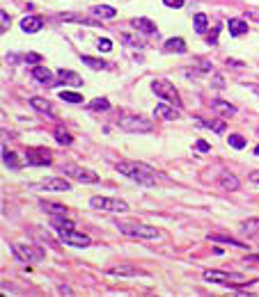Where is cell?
Listing matches in <instances>:
<instances>
[{
    "label": "cell",
    "mask_w": 259,
    "mask_h": 297,
    "mask_svg": "<svg viewBox=\"0 0 259 297\" xmlns=\"http://www.w3.org/2000/svg\"><path fill=\"white\" fill-rule=\"evenodd\" d=\"M60 240L67 242V245H74V247H88L90 242H92L88 236L76 233L74 228H60Z\"/></svg>",
    "instance_id": "9"
},
{
    "label": "cell",
    "mask_w": 259,
    "mask_h": 297,
    "mask_svg": "<svg viewBox=\"0 0 259 297\" xmlns=\"http://www.w3.org/2000/svg\"><path fill=\"white\" fill-rule=\"evenodd\" d=\"M39 187H42V190H51V192H67L71 185L65 181V178H46Z\"/></svg>",
    "instance_id": "14"
},
{
    "label": "cell",
    "mask_w": 259,
    "mask_h": 297,
    "mask_svg": "<svg viewBox=\"0 0 259 297\" xmlns=\"http://www.w3.org/2000/svg\"><path fill=\"white\" fill-rule=\"evenodd\" d=\"M227 25H229V35L232 37H243L245 32H248V23H245L243 18H229Z\"/></svg>",
    "instance_id": "17"
},
{
    "label": "cell",
    "mask_w": 259,
    "mask_h": 297,
    "mask_svg": "<svg viewBox=\"0 0 259 297\" xmlns=\"http://www.w3.org/2000/svg\"><path fill=\"white\" fill-rule=\"evenodd\" d=\"M12 249H14L16 258L23 260V263H37V260H42V256H44V251L39 249V247L25 245V242H16Z\"/></svg>",
    "instance_id": "8"
},
{
    "label": "cell",
    "mask_w": 259,
    "mask_h": 297,
    "mask_svg": "<svg viewBox=\"0 0 259 297\" xmlns=\"http://www.w3.org/2000/svg\"><path fill=\"white\" fill-rule=\"evenodd\" d=\"M213 108H220V112H225V114H234L236 112L234 105L225 103V101H213Z\"/></svg>",
    "instance_id": "34"
},
{
    "label": "cell",
    "mask_w": 259,
    "mask_h": 297,
    "mask_svg": "<svg viewBox=\"0 0 259 297\" xmlns=\"http://www.w3.org/2000/svg\"><path fill=\"white\" fill-rule=\"evenodd\" d=\"M62 21H74V23H88V25H101L99 18H85V16H78V14H62Z\"/></svg>",
    "instance_id": "21"
},
{
    "label": "cell",
    "mask_w": 259,
    "mask_h": 297,
    "mask_svg": "<svg viewBox=\"0 0 259 297\" xmlns=\"http://www.w3.org/2000/svg\"><path fill=\"white\" fill-rule=\"evenodd\" d=\"M216 35H218V27H213L211 37H207V41H209V44H216Z\"/></svg>",
    "instance_id": "42"
},
{
    "label": "cell",
    "mask_w": 259,
    "mask_h": 297,
    "mask_svg": "<svg viewBox=\"0 0 259 297\" xmlns=\"http://www.w3.org/2000/svg\"><path fill=\"white\" fill-rule=\"evenodd\" d=\"M60 98L67 103H83V94H74V91H60Z\"/></svg>",
    "instance_id": "31"
},
{
    "label": "cell",
    "mask_w": 259,
    "mask_h": 297,
    "mask_svg": "<svg viewBox=\"0 0 259 297\" xmlns=\"http://www.w3.org/2000/svg\"><path fill=\"white\" fill-rule=\"evenodd\" d=\"M115 226L120 228V233L129 238H140V240H158L163 236L156 226H147L140 222H115Z\"/></svg>",
    "instance_id": "2"
},
{
    "label": "cell",
    "mask_w": 259,
    "mask_h": 297,
    "mask_svg": "<svg viewBox=\"0 0 259 297\" xmlns=\"http://www.w3.org/2000/svg\"><path fill=\"white\" fill-rule=\"evenodd\" d=\"M44 27V21L39 16H25L23 21H21V30L28 32V35H33V32H39Z\"/></svg>",
    "instance_id": "16"
},
{
    "label": "cell",
    "mask_w": 259,
    "mask_h": 297,
    "mask_svg": "<svg viewBox=\"0 0 259 297\" xmlns=\"http://www.w3.org/2000/svg\"><path fill=\"white\" fill-rule=\"evenodd\" d=\"M131 25L135 27V30H140L142 35H158V27L154 25L149 18H142V16H138V18H133L131 21Z\"/></svg>",
    "instance_id": "13"
},
{
    "label": "cell",
    "mask_w": 259,
    "mask_h": 297,
    "mask_svg": "<svg viewBox=\"0 0 259 297\" xmlns=\"http://www.w3.org/2000/svg\"><path fill=\"white\" fill-rule=\"evenodd\" d=\"M257 133H259V130H257Z\"/></svg>",
    "instance_id": "46"
},
{
    "label": "cell",
    "mask_w": 259,
    "mask_h": 297,
    "mask_svg": "<svg viewBox=\"0 0 259 297\" xmlns=\"http://www.w3.org/2000/svg\"><path fill=\"white\" fill-rule=\"evenodd\" d=\"M62 172H65L67 176L80 181V183H88V185H92V183L99 181L97 172H92V169H88V167H80V164H62Z\"/></svg>",
    "instance_id": "7"
},
{
    "label": "cell",
    "mask_w": 259,
    "mask_h": 297,
    "mask_svg": "<svg viewBox=\"0 0 259 297\" xmlns=\"http://www.w3.org/2000/svg\"><path fill=\"white\" fill-rule=\"evenodd\" d=\"M211 238L213 242H227V245H234V247H245L243 242H239V240H234V238H225V236H216V233H213V236H209Z\"/></svg>",
    "instance_id": "32"
},
{
    "label": "cell",
    "mask_w": 259,
    "mask_h": 297,
    "mask_svg": "<svg viewBox=\"0 0 259 297\" xmlns=\"http://www.w3.org/2000/svg\"><path fill=\"white\" fill-rule=\"evenodd\" d=\"M163 5H165V7L179 9V7H184V0H163Z\"/></svg>",
    "instance_id": "40"
},
{
    "label": "cell",
    "mask_w": 259,
    "mask_h": 297,
    "mask_svg": "<svg viewBox=\"0 0 259 297\" xmlns=\"http://www.w3.org/2000/svg\"><path fill=\"white\" fill-rule=\"evenodd\" d=\"M108 274H117V277H135V274H140V270L131 268V265H120V268L110 270Z\"/></svg>",
    "instance_id": "26"
},
{
    "label": "cell",
    "mask_w": 259,
    "mask_h": 297,
    "mask_svg": "<svg viewBox=\"0 0 259 297\" xmlns=\"http://www.w3.org/2000/svg\"><path fill=\"white\" fill-rule=\"evenodd\" d=\"M117 123H120V128L126 133H149L154 128V123L149 121V119L140 117V114H122V117L117 119Z\"/></svg>",
    "instance_id": "3"
},
{
    "label": "cell",
    "mask_w": 259,
    "mask_h": 297,
    "mask_svg": "<svg viewBox=\"0 0 259 297\" xmlns=\"http://www.w3.org/2000/svg\"><path fill=\"white\" fill-rule=\"evenodd\" d=\"M80 62L83 64H88L90 69H94V71H103V69L108 67L103 59H94V57H88V55H80Z\"/></svg>",
    "instance_id": "25"
},
{
    "label": "cell",
    "mask_w": 259,
    "mask_h": 297,
    "mask_svg": "<svg viewBox=\"0 0 259 297\" xmlns=\"http://www.w3.org/2000/svg\"><path fill=\"white\" fill-rule=\"evenodd\" d=\"M30 76H33V80L42 82V85H55V76H53V71H48V69L42 67V64H35L33 71H30Z\"/></svg>",
    "instance_id": "12"
},
{
    "label": "cell",
    "mask_w": 259,
    "mask_h": 297,
    "mask_svg": "<svg viewBox=\"0 0 259 297\" xmlns=\"http://www.w3.org/2000/svg\"><path fill=\"white\" fill-rule=\"evenodd\" d=\"M204 279L213 283H222V286H245L248 283L245 277H239V274H232V272H220V270H207Z\"/></svg>",
    "instance_id": "5"
},
{
    "label": "cell",
    "mask_w": 259,
    "mask_h": 297,
    "mask_svg": "<svg viewBox=\"0 0 259 297\" xmlns=\"http://www.w3.org/2000/svg\"><path fill=\"white\" fill-rule=\"evenodd\" d=\"M193 23H195V32H197V35H204V32H207V25H209V18H207V16H204V14H195Z\"/></svg>",
    "instance_id": "27"
},
{
    "label": "cell",
    "mask_w": 259,
    "mask_h": 297,
    "mask_svg": "<svg viewBox=\"0 0 259 297\" xmlns=\"http://www.w3.org/2000/svg\"><path fill=\"white\" fill-rule=\"evenodd\" d=\"M195 149L202 151V153H207V151H211V146H209L204 140H197V142H195Z\"/></svg>",
    "instance_id": "39"
},
{
    "label": "cell",
    "mask_w": 259,
    "mask_h": 297,
    "mask_svg": "<svg viewBox=\"0 0 259 297\" xmlns=\"http://www.w3.org/2000/svg\"><path fill=\"white\" fill-rule=\"evenodd\" d=\"M42 208L48 210V213H53V215H65V213H67V208H65L62 204H51V201H44Z\"/></svg>",
    "instance_id": "29"
},
{
    "label": "cell",
    "mask_w": 259,
    "mask_h": 297,
    "mask_svg": "<svg viewBox=\"0 0 259 297\" xmlns=\"http://www.w3.org/2000/svg\"><path fill=\"white\" fill-rule=\"evenodd\" d=\"M88 108L94 110V112H108V110H110V101L108 98H94V101L88 103Z\"/></svg>",
    "instance_id": "24"
},
{
    "label": "cell",
    "mask_w": 259,
    "mask_h": 297,
    "mask_svg": "<svg viewBox=\"0 0 259 297\" xmlns=\"http://www.w3.org/2000/svg\"><path fill=\"white\" fill-rule=\"evenodd\" d=\"M55 140L60 142L62 146H69L71 142H74V140H71V135H69V133H67L62 126H60V128H55Z\"/></svg>",
    "instance_id": "30"
},
{
    "label": "cell",
    "mask_w": 259,
    "mask_h": 297,
    "mask_svg": "<svg viewBox=\"0 0 259 297\" xmlns=\"http://www.w3.org/2000/svg\"><path fill=\"white\" fill-rule=\"evenodd\" d=\"M257 228H259V217H254V219H250V222L241 224V231H243V233H252V231H257Z\"/></svg>",
    "instance_id": "33"
},
{
    "label": "cell",
    "mask_w": 259,
    "mask_h": 297,
    "mask_svg": "<svg viewBox=\"0 0 259 297\" xmlns=\"http://www.w3.org/2000/svg\"><path fill=\"white\" fill-rule=\"evenodd\" d=\"M220 185L222 187H225V190H232V192H234V190H239V187H241V183H239V178H236L234 176V174H220Z\"/></svg>",
    "instance_id": "20"
},
{
    "label": "cell",
    "mask_w": 259,
    "mask_h": 297,
    "mask_svg": "<svg viewBox=\"0 0 259 297\" xmlns=\"http://www.w3.org/2000/svg\"><path fill=\"white\" fill-rule=\"evenodd\" d=\"M25 62H28V64H39V62H42V55H39V53H28V55H25Z\"/></svg>",
    "instance_id": "38"
},
{
    "label": "cell",
    "mask_w": 259,
    "mask_h": 297,
    "mask_svg": "<svg viewBox=\"0 0 259 297\" xmlns=\"http://www.w3.org/2000/svg\"><path fill=\"white\" fill-rule=\"evenodd\" d=\"M115 169L122 174V176L131 178L133 183H140V185H156V181L161 178V174H156L149 164L145 162H129V160H122V162L115 164Z\"/></svg>",
    "instance_id": "1"
},
{
    "label": "cell",
    "mask_w": 259,
    "mask_h": 297,
    "mask_svg": "<svg viewBox=\"0 0 259 297\" xmlns=\"http://www.w3.org/2000/svg\"><path fill=\"white\" fill-rule=\"evenodd\" d=\"M3 162H5V167H10V169H19V167H21V162H19V158H16V153L7 151V146H3Z\"/></svg>",
    "instance_id": "22"
},
{
    "label": "cell",
    "mask_w": 259,
    "mask_h": 297,
    "mask_svg": "<svg viewBox=\"0 0 259 297\" xmlns=\"http://www.w3.org/2000/svg\"><path fill=\"white\" fill-rule=\"evenodd\" d=\"M254 153H257V155H259V146H257V149H254Z\"/></svg>",
    "instance_id": "45"
},
{
    "label": "cell",
    "mask_w": 259,
    "mask_h": 297,
    "mask_svg": "<svg viewBox=\"0 0 259 297\" xmlns=\"http://www.w3.org/2000/svg\"><path fill=\"white\" fill-rule=\"evenodd\" d=\"M55 85H71V87H80L83 85V78L78 76V73L69 71V69H60V71L55 73Z\"/></svg>",
    "instance_id": "11"
},
{
    "label": "cell",
    "mask_w": 259,
    "mask_h": 297,
    "mask_svg": "<svg viewBox=\"0 0 259 297\" xmlns=\"http://www.w3.org/2000/svg\"><path fill=\"white\" fill-rule=\"evenodd\" d=\"M92 14H94V16H99V18H115L117 12L112 7H108V5H94Z\"/></svg>",
    "instance_id": "23"
},
{
    "label": "cell",
    "mask_w": 259,
    "mask_h": 297,
    "mask_svg": "<svg viewBox=\"0 0 259 297\" xmlns=\"http://www.w3.org/2000/svg\"><path fill=\"white\" fill-rule=\"evenodd\" d=\"M51 224L57 228V231H60V228H74V222H71V219H65L62 215H55V217L51 219Z\"/></svg>",
    "instance_id": "28"
},
{
    "label": "cell",
    "mask_w": 259,
    "mask_h": 297,
    "mask_svg": "<svg viewBox=\"0 0 259 297\" xmlns=\"http://www.w3.org/2000/svg\"><path fill=\"white\" fill-rule=\"evenodd\" d=\"M156 114L163 119H167V121H175V119H179V112H177L175 108H172V103H158L156 105Z\"/></svg>",
    "instance_id": "18"
},
{
    "label": "cell",
    "mask_w": 259,
    "mask_h": 297,
    "mask_svg": "<svg viewBox=\"0 0 259 297\" xmlns=\"http://www.w3.org/2000/svg\"><path fill=\"white\" fill-rule=\"evenodd\" d=\"M97 48L103 50V53H110V50H112V41L110 39H99L97 41Z\"/></svg>",
    "instance_id": "36"
},
{
    "label": "cell",
    "mask_w": 259,
    "mask_h": 297,
    "mask_svg": "<svg viewBox=\"0 0 259 297\" xmlns=\"http://www.w3.org/2000/svg\"><path fill=\"white\" fill-rule=\"evenodd\" d=\"M165 50H167V53H179V55H184V53H186V41L181 39V37L167 39V41H165Z\"/></svg>",
    "instance_id": "19"
},
{
    "label": "cell",
    "mask_w": 259,
    "mask_h": 297,
    "mask_svg": "<svg viewBox=\"0 0 259 297\" xmlns=\"http://www.w3.org/2000/svg\"><path fill=\"white\" fill-rule=\"evenodd\" d=\"M207 126L209 128H213V133H218V135H222V133H225V121H209L207 123Z\"/></svg>",
    "instance_id": "37"
},
{
    "label": "cell",
    "mask_w": 259,
    "mask_h": 297,
    "mask_svg": "<svg viewBox=\"0 0 259 297\" xmlns=\"http://www.w3.org/2000/svg\"><path fill=\"white\" fill-rule=\"evenodd\" d=\"M94 210H110V213H126L129 210V204L122 199H110V196H92L90 201Z\"/></svg>",
    "instance_id": "6"
},
{
    "label": "cell",
    "mask_w": 259,
    "mask_h": 297,
    "mask_svg": "<svg viewBox=\"0 0 259 297\" xmlns=\"http://www.w3.org/2000/svg\"><path fill=\"white\" fill-rule=\"evenodd\" d=\"M250 183H257V185H259V172H252V174H250Z\"/></svg>",
    "instance_id": "43"
},
{
    "label": "cell",
    "mask_w": 259,
    "mask_h": 297,
    "mask_svg": "<svg viewBox=\"0 0 259 297\" xmlns=\"http://www.w3.org/2000/svg\"><path fill=\"white\" fill-rule=\"evenodd\" d=\"M229 146H234V149H243L245 140L241 135H229Z\"/></svg>",
    "instance_id": "35"
},
{
    "label": "cell",
    "mask_w": 259,
    "mask_h": 297,
    "mask_svg": "<svg viewBox=\"0 0 259 297\" xmlns=\"http://www.w3.org/2000/svg\"><path fill=\"white\" fill-rule=\"evenodd\" d=\"M152 91L158 96V98L167 101V103L177 105V108H181V98H179V91L175 89V85L167 80H154L152 82Z\"/></svg>",
    "instance_id": "4"
},
{
    "label": "cell",
    "mask_w": 259,
    "mask_h": 297,
    "mask_svg": "<svg viewBox=\"0 0 259 297\" xmlns=\"http://www.w3.org/2000/svg\"><path fill=\"white\" fill-rule=\"evenodd\" d=\"M30 105H33V110H37V112L46 114L48 119H55V112H53L51 101H46V98H30Z\"/></svg>",
    "instance_id": "15"
},
{
    "label": "cell",
    "mask_w": 259,
    "mask_h": 297,
    "mask_svg": "<svg viewBox=\"0 0 259 297\" xmlns=\"http://www.w3.org/2000/svg\"><path fill=\"white\" fill-rule=\"evenodd\" d=\"M0 18H3V32H5L7 27H10V16H7V12H3L0 14Z\"/></svg>",
    "instance_id": "41"
},
{
    "label": "cell",
    "mask_w": 259,
    "mask_h": 297,
    "mask_svg": "<svg viewBox=\"0 0 259 297\" xmlns=\"http://www.w3.org/2000/svg\"><path fill=\"white\" fill-rule=\"evenodd\" d=\"M25 160H28V164H33V167H44V164H51V153H48L46 149H28Z\"/></svg>",
    "instance_id": "10"
},
{
    "label": "cell",
    "mask_w": 259,
    "mask_h": 297,
    "mask_svg": "<svg viewBox=\"0 0 259 297\" xmlns=\"http://www.w3.org/2000/svg\"><path fill=\"white\" fill-rule=\"evenodd\" d=\"M60 295H74V292H71V288H67V286H60Z\"/></svg>",
    "instance_id": "44"
}]
</instances>
